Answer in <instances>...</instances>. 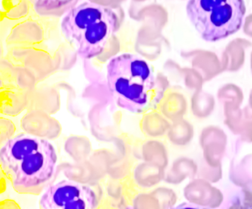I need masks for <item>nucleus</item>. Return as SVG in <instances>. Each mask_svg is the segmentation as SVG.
<instances>
[{
	"label": "nucleus",
	"instance_id": "obj_1",
	"mask_svg": "<svg viewBox=\"0 0 252 209\" xmlns=\"http://www.w3.org/2000/svg\"><path fill=\"white\" fill-rule=\"evenodd\" d=\"M106 69L109 90L123 110L144 113L160 98V86L153 67L138 54H116L107 62Z\"/></svg>",
	"mask_w": 252,
	"mask_h": 209
},
{
	"label": "nucleus",
	"instance_id": "obj_2",
	"mask_svg": "<svg viewBox=\"0 0 252 209\" xmlns=\"http://www.w3.org/2000/svg\"><path fill=\"white\" fill-rule=\"evenodd\" d=\"M119 23V16L112 7L85 1L64 15L60 27L62 35L78 54L91 60L104 51Z\"/></svg>",
	"mask_w": 252,
	"mask_h": 209
},
{
	"label": "nucleus",
	"instance_id": "obj_3",
	"mask_svg": "<svg viewBox=\"0 0 252 209\" xmlns=\"http://www.w3.org/2000/svg\"><path fill=\"white\" fill-rule=\"evenodd\" d=\"M246 8L243 0H189L187 13L203 40L215 42L240 30Z\"/></svg>",
	"mask_w": 252,
	"mask_h": 209
},
{
	"label": "nucleus",
	"instance_id": "obj_4",
	"mask_svg": "<svg viewBox=\"0 0 252 209\" xmlns=\"http://www.w3.org/2000/svg\"><path fill=\"white\" fill-rule=\"evenodd\" d=\"M98 203L96 194L91 186L67 180L47 187L39 199V207L43 209H91L96 208Z\"/></svg>",
	"mask_w": 252,
	"mask_h": 209
},
{
	"label": "nucleus",
	"instance_id": "obj_5",
	"mask_svg": "<svg viewBox=\"0 0 252 209\" xmlns=\"http://www.w3.org/2000/svg\"><path fill=\"white\" fill-rule=\"evenodd\" d=\"M57 166V148L48 140L42 148L26 157L13 172L14 186L22 188L39 186L51 179Z\"/></svg>",
	"mask_w": 252,
	"mask_h": 209
},
{
	"label": "nucleus",
	"instance_id": "obj_6",
	"mask_svg": "<svg viewBox=\"0 0 252 209\" xmlns=\"http://www.w3.org/2000/svg\"><path fill=\"white\" fill-rule=\"evenodd\" d=\"M47 141L40 137L26 133L9 138L0 150L2 164L14 172L23 160L42 148Z\"/></svg>",
	"mask_w": 252,
	"mask_h": 209
},
{
	"label": "nucleus",
	"instance_id": "obj_7",
	"mask_svg": "<svg viewBox=\"0 0 252 209\" xmlns=\"http://www.w3.org/2000/svg\"><path fill=\"white\" fill-rule=\"evenodd\" d=\"M36 9L54 10L70 4L73 0H29Z\"/></svg>",
	"mask_w": 252,
	"mask_h": 209
}]
</instances>
